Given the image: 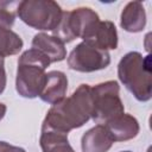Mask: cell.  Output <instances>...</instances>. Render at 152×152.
<instances>
[{"label":"cell","instance_id":"cell-7","mask_svg":"<svg viewBox=\"0 0 152 152\" xmlns=\"http://www.w3.org/2000/svg\"><path fill=\"white\" fill-rule=\"evenodd\" d=\"M110 63V56L108 51L95 48L94 45L82 42L68 57V65L70 69L81 72H93L104 69Z\"/></svg>","mask_w":152,"mask_h":152},{"label":"cell","instance_id":"cell-10","mask_svg":"<svg viewBox=\"0 0 152 152\" xmlns=\"http://www.w3.org/2000/svg\"><path fill=\"white\" fill-rule=\"evenodd\" d=\"M108 129L110 137L115 141H126L129 139H133L139 133V124L138 120L129 115V114H122L118 116L116 119L109 121L104 125Z\"/></svg>","mask_w":152,"mask_h":152},{"label":"cell","instance_id":"cell-9","mask_svg":"<svg viewBox=\"0 0 152 152\" xmlns=\"http://www.w3.org/2000/svg\"><path fill=\"white\" fill-rule=\"evenodd\" d=\"M114 140L104 125H96L87 131L81 140L82 152H107Z\"/></svg>","mask_w":152,"mask_h":152},{"label":"cell","instance_id":"cell-8","mask_svg":"<svg viewBox=\"0 0 152 152\" xmlns=\"http://www.w3.org/2000/svg\"><path fill=\"white\" fill-rule=\"evenodd\" d=\"M66 89L68 78L65 74L58 70H52L46 72L45 83L39 97L42 99V101L49 104H55L64 99Z\"/></svg>","mask_w":152,"mask_h":152},{"label":"cell","instance_id":"cell-17","mask_svg":"<svg viewBox=\"0 0 152 152\" xmlns=\"http://www.w3.org/2000/svg\"><path fill=\"white\" fill-rule=\"evenodd\" d=\"M0 152H26L24 148L7 144L6 141H0Z\"/></svg>","mask_w":152,"mask_h":152},{"label":"cell","instance_id":"cell-12","mask_svg":"<svg viewBox=\"0 0 152 152\" xmlns=\"http://www.w3.org/2000/svg\"><path fill=\"white\" fill-rule=\"evenodd\" d=\"M101 50H115L118 48V33L115 25L112 21H100L94 33L86 40Z\"/></svg>","mask_w":152,"mask_h":152},{"label":"cell","instance_id":"cell-20","mask_svg":"<svg viewBox=\"0 0 152 152\" xmlns=\"http://www.w3.org/2000/svg\"><path fill=\"white\" fill-rule=\"evenodd\" d=\"M121 152H131V151H121Z\"/></svg>","mask_w":152,"mask_h":152},{"label":"cell","instance_id":"cell-19","mask_svg":"<svg viewBox=\"0 0 152 152\" xmlns=\"http://www.w3.org/2000/svg\"><path fill=\"white\" fill-rule=\"evenodd\" d=\"M6 106L4 104V103H0V120L5 116V113H6Z\"/></svg>","mask_w":152,"mask_h":152},{"label":"cell","instance_id":"cell-4","mask_svg":"<svg viewBox=\"0 0 152 152\" xmlns=\"http://www.w3.org/2000/svg\"><path fill=\"white\" fill-rule=\"evenodd\" d=\"M100 23L97 13L91 8L80 7L72 11L63 12L58 26L52 31L53 36L64 44L70 43L76 38H82L83 42L90 38L96 26Z\"/></svg>","mask_w":152,"mask_h":152},{"label":"cell","instance_id":"cell-13","mask_svg":"<svg viewBox=\"0 0 152 152\" xmlns=\"http://www.w3.org/2000/svg\"><path fill=\"white\" fill-rule=\"evenodd\" d=\"M121 27L127 32H140L146 24V13L140 1L128 2L121 13Z\"/></svg>","mask_w":152,"mask_h":152},{"label":"cell","instance_id":"cell-18","mask_svg":"<svg viewBox=\"0 0 152 152\" xmlns=\"http://www.w3.org/2000/svg\"><path fill=\"white\" fill-rule=\"evenodd\" d=\"M6 87V72L4 68V63H0V94L5 90Z\"/></svg>","mask_w":152,"mask_h":152},{"label":"cell","instance_id":"cell-6","mask_svg":"<svg viewBox=\"0 0 152 152\" xmlns=\"http://www.w3.org/2000/svg\"><path fill=\"white\" fill-rule=\"evenodd\" d=\"M119 90L116 81H107L91 87V119L97 125H106L124 114Z\"/></svg>","mask_w":152,"mask_h":152},{"label":"cell","instance_id":"cell-16","mask_svg":"<svg viewBox=\"0 0 152 152\" xmlns=\"http://www.w3.org/2000/svg\"><path fill=\"white\" fill-rule=\"evenodd\" d=\"M18 1H0V26L10 28L15 20Z\"/></svg>","mask_w":152,"mask_h":152},{"label":"cell","instance_id":"cell-1","mask_svg":"<svg viewBox=\"0 0 152 152\" xmlns=\"http://www.w3.org/2000/svg\"><path fill=\"white\" fill-rule=\"evenodd\" d=\"M91 87L81 84L71 96L52 104L43 121L42 129L68 134L71 129L83 126L91 118Z\"/></svg>","mask_w":152,"mask_h":152},{"label":"cell","instance_id":"cell-2","mask_svg":"<svg viewBox=\"0 0 152 152\" xmlns=\"http://www.w3.org/2000/svg\"><path fill=\"white\" fill-rule=\"evenodd\" d=\"M118 76L121 83L141 102L152 96V74L150 55L144 57L138 51L126 53L118 65Z\"/></svg>","mask_w":152,"mask_h":152},{"label":"cell","instance_id":"cell-5","mask_svg":"<svg viewBox=\"0 0 152 152\" xmlns=\"http://www.w3.org/2000/svg\"><path fill=\"white\" fill-rule=\"evenodd\" d=\"M17 14L26 25L33 28L53 31L62 19L63 11L52 0H25L19 2Z\"/></svg>","mask_w":152,"mask_h":152},{"label":"cell","instance_id":"cell-15","mask_svg":"<svg viewBox=\"0 0 152 152\" xmlns=\"http://www.w3.org/2000/svg\"><path fill=\"white\" fill-rule=\"evenodd\" d=\"M21 48V38L11 28L0 26V63H4L5 57L17 55Z\"/></svg>","mask_w":152,"mask_h":152},{"label":"cell","instance_id":"cell-3","mask_svg":"<svg viewBox=\"0 0 152 152\" xmlns=\"http://www.w3.org/2000/svg\"><path fill=\"white\" fill-rule=\"evenodd\" d=\"M50 64V59L39 50L31 48L25 51L18 59L15 78L18 94L27 99L39 96L45 83V69Z\"/></svg>","mask_w":152,"mask_h":152},{"label":"cell","instance_id":"cell-14","mask_svg":"<svg viewBox=\"0 0 152 152\" xmlns=\"http://www.w3.org/2000/svg\"><path fill=\"white\" fill-rule=\"evenodd\" d=\"M39 144L43 152H75L68 141V134L51 129H42Z\"/></svg>","mask_w":152,"mask_h":152},{"label":"cell","instance_id":"cell-11","mask_svg":"<svg viewBox=\"0 0 152 152\" xmlns=\"http://www.w3.org/2000/svg\"><path fill=\"white\" fill-rule=\"evenodd\" d=\"M32 48L43 52L51 63L61 62L66 57L65 44L55 36L38 33L32 39Z\"/></svg>","mask_w":152,"mask_h":152}]
</instances>
